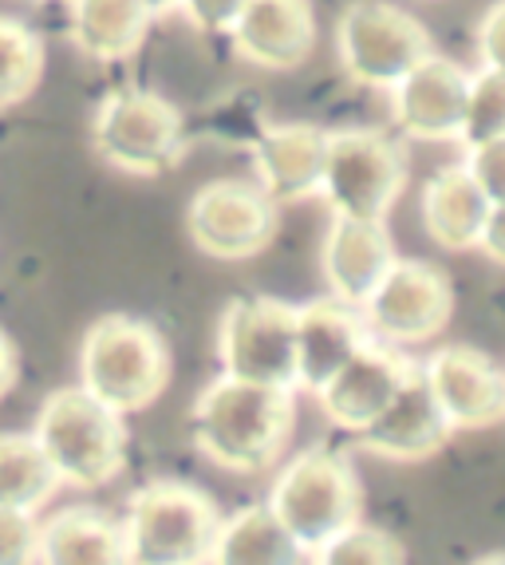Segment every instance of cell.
Returning a JSON list of instances; mask_svg holds the SVG:
<instances>
[{"label":"cell","instance_id":"cell-1","mask_svg":"<svg viewBox=\"0 0 505 565\" xmlns=\"http://www.w3.org/2000/svg\"><path fill=\"white\" fill-rule=\"evenodd\" d=\"M297 427L292 387L249 384V380L217 376L202 387L190 412L194 447L214 467L234 475H265L281 459Z\"/></svg>","mask_w":505,"mask_h":565},{"label":"cell","instance_id":"cell-2","mask_svg":"<svg viewBox=\"0 0 505 565\" xmlns=\"http://www.w3.org/2000/svg\"><path fill=\"white\" fill-rule=\"evenodd\" d=\"M170 384V344L159 329L127 312H107L84 332L79 387L119 415L147 412Z\"/></svg>","mask_w":505,"mask_h":565},{"label":"cell","instance_id":"cell-3","mask_svg":"<svg viewBox=\"0 0 505 565\" xmlns=\"http://www.w3.org/2000/svg\"><path fill=\"white\" fill-rule=\"evenodd\" d=\"M32 439L47 455L60 487H107L127 467V424L87 387L52 392L40 404Z\"/></svg>","mask_w":505,"mask_h":565},{"label":"cell","instance_id":"cell-4","mask_svg":"<svg viewBox=\"0 0 505 565\" xmlns=\"http://www.w3.org/2000/svg\"><path fill=\"white\" fill-rule=\"evenodd\" d=\"M269 510L289 530L300 554L316 557L332 537L359 522L364 490L344 455L332 447H309V451L292 455L284 471L277 475Z\"/></svg>","mask_w":505,"mask_h":565},{"label":"cell","instance_id":"cell-5","mask_svg":"<svg viewBox=\"0 0 505 565\" xmlns=\"http://www.w3.org/2000/svg\"><path fill=\"white\" fill-rule=\"evenodd\" d=\"M222 510L206 490L190 482H147L127 502L122 542L135 565H197L209 562Z\"/></svg>","mask_w":505,"mask_h":565},{"label":"cell","instance_id":"cell-6","mask_svg":"<svg viewBox=\"0 0 505 565\" xmlns=\"http://www.w3.org/2000/svg\"><path fill=\"white\" fill-rule=\"evenodd\" d=\"M92 139L107 167L135 179H159L186 151V119L166 95L122 87L99 104Z\"/></svg>","mask_w":505,"mask_h":565},{"label":"cell","instance_id":"cell-7","mask_svg":"<svg viewBox=\"0 0 505 565\" xmlns=\"http://www.w3.org/2000/svg\"><path fill=\"white\" fill-rule=\"evenodd\" d=\"M336 52L352 84L391 92L431 52V32L387 0H352L336 20Z\"/></svg>","mask_w":505,"mask_h":565},{"label":"cell","instance_id":"cell-8","mask_svg":"<svg viewBox=\"0 0 505 565\" xmlns=\"http://www.w3.org/2000/svg\"><path fill=\"white\" fill-rule=\"evenodd\" d=\"M402 186H407V162L384 131L352 127L327 135L320 194L327 199L332 214L387 222Z\"/></svg>","mask_w":505,"mask_h":565},{"label":"cell","instance_id":"cell-9","mask_svg":"<svg viewBox=\"0 0 505 565\" xmlns=\"http://www.w3.org/2000/svg\"><path fill=\"white\" fill-rule=\"evenodd\" d=\"M217 360L225 376L297 392V309L272 297H234L217 321Z\"/></svg>","mask_w":505,"mask_h":565},{"label":"cell","instance_id":"cell-10","mask_svg":"<svg viewBox=\"0 0 505 565\" xmlns=\"http://www.w3.org/2000/svg\"><path fill=\"white\" fill-rule=\"evenodd\" d=\"M190 242L214 262H249L277 237V202L249 179H214L186 210Z\"/></svg>","mask_w":505,"mask_h":565},{"label":"cell","instance_id":"cell-11","mask_svg":"<svg viewBox=\"0 0 505 565\" xmlns=\"http://www.w3.org/2000/svg\"><path fill=\"white\" fill-rule=\"evenodd\" d=\"M454 292L439 265L395 257L384 281L364 301V321L372 337L387 344H427L450 324Z\"/></svg>","mask_w":505,"mask_h":565},{"label":"cell","instance_id":"cell-12","mask_svg":"<svg viewBox=\"0 0 505 565\" xmlns=\"http://www.w3.org/2000/svg\"><path fill=\"white\" fill-rule=\"evenodd\" d=\"M422 376L450 431H486L505 424V372L486 352L447 344L422 364Z\"/></svg>","mask_w":505,"mask_h":565},{"label":"cell","instance_id":"cell-13","mask_svg":"<svg viewBox=\"0 0 505 565\" xmlns=\"http://www.w3.org/2000/svg\"><path fill=\"white\" fill-rule=\"evenodd\" d=\"M470 72L447 56H427L391 87V119L407 139L450 142L462 131Z\"/></svg>","mask_w":505,"mask_h":565},{"label":"cell","instance_id":"cell-14","mask_svg":"<svg viewBox=\"0 0 505 565\" xmlns=\"http://www.w3.org/2000/svg\"><path fill=\"white\" fill-rule=\"evenodd\" d=\"M407 367H411V356L395 352L387 340L367 337L356 356L347 360L336 376L327 380L320 392H312V396H316L327 424L340 427V431L359 435L375 415L391 404L402 376H407Z\"/></svg>","mask_w":505,"mask_h":565},{"label":"cell","instance_id":"cell-15","mask_svg":"<svg viewBox=\"0 0 505 565\" xmlns=\"http://www.w3.org/2000/svg\"><path fill=\"white\" fill-rule=\"evenodd\" d=\"M447 439L450 424L442 419L431 387H427V376H422V364H415V360L391 404L359 431V447L387 462H427L447 447Z\"/></svg>","mask_w":505,"mask_h":565},{"label":"cell","instance_id":"cell-16","mask_svg":"<svg viewBox=\"0 0 505 565\" xmlns=\"http://www.w3.org/2000/svg\"><path fill=\"white\" fill-rule=\"evenodd\" d=\"M237 60L261 72H292L309 64L316 47V9L312 0H245L241 17L225 32Z\"/></svg>","mask_w":505,"mask_h":565},{"label":"cell","instance_id":"cell-17","mask_svg":"<svg viewBox=\"0 0 505 565\" xmlns=\"http://www.w3.org/2000/svg\"><path fill=\"white\" fill-rule=\"evenodd\" d=\"M395 262V245L384 222H367V217H332V230L320 249V269L332 289V297L352 309H364V301L384 281V274Z\"/></svg>","mask_w":505,"mask_h":565},{"label":"cell","instance_id":"cell-18","mask_svg":"<svg viewBox=\"0 0 505 565\" xmlns=\"http://www.w3.org/2000/svg\"><path fill=\"white\" fill-rule=\"evenodd\" d=\"M327 131L312 122H277L253 142V170L272 202H300L320 194Z\"/></svg>","mask_w":505,"mask_h":565},{"label":"cell","instance_id":"cell-19","mask_svg":"<svg viewBox=\"0 0 505 565\" xmlns=\"http://www.w3.org/2000/svg\"><path fill=\"white\" fill-rule=\"evenodd\" d=\"M372 337L359 309L320 297L297 309V387L320 392Z\"/></svg>","mask_w":505,"mask_h":565},{"label":"cell","instance_id":"cell-20","mask_svg":"<svg viewBox=\"0 0 505 565\" xmlns=\"http://www.w3.org/2000/svg\"><path fill=\"white\" fill-rule=\"evenodd\" d=\"M490 199L474 182L466 167H442L422 186V226L431 242L447 254H470L477 249V234L486 226Z\"/></svg>","mask_w":505,"mask_h":565},{"label":"cell","instance_id":"cell-21","mask_svg":"<svg viewBox=\"0 0 505 565\" xmlns=\"http://www.w3.org/2000/svg\"><path fill=\"white\" fill-rule=\"evenodd\" d=\"M36 562L44 565H122L127 542L122 522L95 507H67L40 526Z\"/></svg>","mask_w":505,"mask_h":565},{"label":"cell","instance_id":"cell-22","mask_svg":"<svg viewBox=\"0 0 505 565\" xmlns=\"http://www.w3.org/2000/svg\"><path fill=\"white\" fill-rule=\"evenodd\" d=\"M72 40L95 64L131 60L150 32V9L142 0H67Z\"/></svg>","mask_w":505,"mask_h":565},{"label":"cell","instance_id":"cell-23","mask_svg":"<svg viewBox=\"0 0 505 565\" xmlns=\"http://www.w3.org/2000/svg\"><path fill=\"white\" fill-rule=\"evenodd\" d=\"M300 557L304 554L289 537V530L277 522L269 502H253L222 519L209 550V562L217 565H292Z\"/></svg>","mask_w":505,"mask_h":565},{"label":"cell","instance_id":"cell-24","mask_svg":"<svg viewBox=\"0 0 505 565\" xmlns=\"http://www.w3.org/2000/svg\"><path fill=\"white\" fill-rule=\"evenodd\" d=\"M60 490L47 455L32 435L0 431V507L32 510L47 507V499Z\"/></svg>","mask_w":505,"mask_h":565},{"label":"cell","instance_id":"cell-25","mask_svg":"<svg viewBox=\"0 0 505 565\" xmlns=\"http://www.w3.org/2000/svg\"><path fill=\"white\" fill-rule=\"evenodd\" d=\"M44 79V40L12 17H0V111L24 104Z\"/></svg>","mask_w":505,"mask_h":565},{"label":"cell","instance_id":"cell-26","mask_svg":"<svg viewBox=\"0 0 505 565\" xmlns=\"http://www.w3.org/2000/svg\"><path fill=\"white\" fill-rule=\"evenodd\" d=\"M502 135H505V72L482 67L477 76H470L459 139L466 142L470 151V147H482V142L502 139Z\"/></svg>","mask_w":505,"mask_h":565},{"label":"cell","instance_id":"cell-27","mask_svg":"<svg viewBox=\"0 0 505 565\" xmlns=\"http://www.w3.org/2000/svg\"><path fill=\"white\" fill-rule=\"evenodd\" d=\"M312 562L320 565H402L407 562V550H402L399 537H391L387 530L375 526H347L344 534H336L320 550Z\"/></svg>","mask_w":505,"mask_h":565},{"label":"cell","instance_id":"cell-28","mask_svg":"<svg viewBox=\"0 0 505 565\" xmlns=\"http://www.w3.org/2000/svg\"><path fill=\"white\" fill-rule=\"evenodd\" d=\"M40 522L32 510L0 507V565H29L36 562Z\"/></svg>","mask_w":505,"mask_h":565},{"label":"cell","instance_id":"cell-29","mask_svg":"<svg viewBox=\"0 0 505 565\" xmlns=\"http://www.w3.org/2000/svg\"><path fill=\"white\" fill-rule=\"evenodd\" d=\"M462 167L474 174V182L490 202H505V135L482 142V147H470V159Z\"/></svg>","mask_w":505,"mask_h":565},{"label":"cell","instance_id":"cell-30","mask_svg":"<svg viewBox=\"0 0 505 565\" xmlns=\"http://www.w3.org/2000/svg\"><path fill=\"white\" fill-rule=\"evenodd\" d=\"M179 9L186 12V20L197 32H214V36H222V32L234 29V20L241 17L245 0H182Z\"/></svg>","mask_w":505,"mask_h":565},{"label":"cell","instance_id":"cell-31","mask_svg":"<svg viewBox=\"0 0 505 565\" xmlns=\"http://www.w3.org/2000/svg\"><path fill=\"white\" fill-rule=\"evenodd\" d=\"M477 56L482 67L505 72V0H494L477 24Z\"/></svg>","mask_w":505,"mask_h":565},{"label":"cell","instance_id":"cell-32","mask_svg":"<svg viewBox=\"0 0 505 565\" xmlns=\"http://www.w3.org/2000/svg\"><path fill=\"white\" fill-rule=\"evenodd\" d=\"M477 249L505 269V202H490L486 226H482V234H477Z\"/></svg>","mask_w":505,"mask_h":565},{"label":"cell","instance_id":"cell-33","mask_svg":"<svg viewBox=\"0 0 505 565\" xmlns=\"http://www.w3.org/2000/svg\"><path fill=\"white\" fill-rule=\"evenodd\" d=\"M17 380H20V352H17V344H12L9 332L0 329V399L17 387Z\"/></svg>","mask_w":505,"mask_h":565},{"label":"cell","instance_id":"cell-34","mask_svg":"<svg viewBox=\"0 0 505 565\" xmlns=\"http://www.w3.org/2000/svg\"><path fill=\"white\" fill-rule=\"evenodd\" d=\"M150 9V17H166V12H174L182 4V0H142Z\"/></svg>","mask_w":505,"mask_h":565},{"label":"cell","instance_id":"cell-35","mask_svg":"<svg viewBox=\"0 0 505 565\" xmlns=\"http://www.w3.org/2000/svg\"><path fill=\"white\" fill-rule=\"evenodd\" d=\"M56 4H67V0H56Z\"/></svg>","mask_w":505,"mask_h":565}]
</instances>
